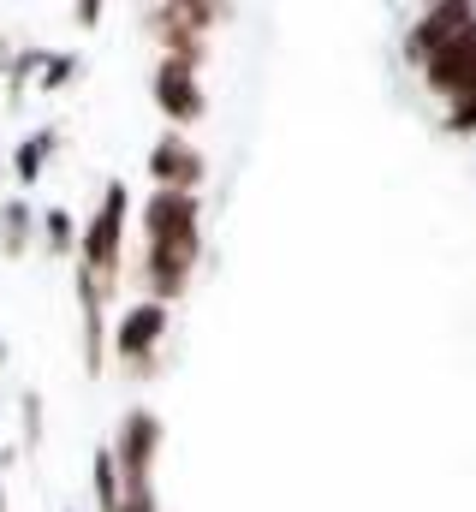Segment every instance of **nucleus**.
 Returning a JSON list of instances; mask_svg holds the SVG:
<instances>
[{
    "instance_id": "1",
    "label": "nucleus",
    "mask_w": 476,
    "mask_h": 512,
    "mask_svg": "<svg viewBox=\"0 0 476 512\" xmlns=\"http://www.w3.org/2000/svg\"><path fill=\"white\" fill-rule=\"evenodd\" d=\"M125 215H131V191H125V179H108L96 221L78 233V268L96 280L102 298H114L119 268H125Z\"/></svg>"
},
{
    "instance_id": "2",
    "label": "nucleus",
    "mask_w": 476,
    "mask_h": 512,
    "mask_svg": "<svg viewBox=\"0 0 476 512\" xmlns=\"http://www.w3.org/2000/svg\"><path fill=\"white\" fill-rule=\"evenodd\" d=\"M161 435H167V429H161V417H155V411H143V405L119 417V435H114V447H108V453H114V465H119V495H125V489H149V471H155Z\"/></svg>"
},
{
    "instance_id": "3",
    "label": "nucleus",
    "mask_w": 476,
    "mask_h": 512,
    "mask_svg": "<svg viewBox=\"0 0 476 512\" xmlns=\"http://www.w3.org/2000/svg\"><path fill=\"white\" fill-rule=\"evenodd\" d=\"M149 96H155V108H161L173 126H197V120L209 114V96H203L191 60H161L155 78H149Z\"/></svg>"
},
{
    "instance_id": "4",
    "label": "nucleus",
    "mask_w": 476,
    "mask_h": 512,
    "mask_svg": "<svg viewBox=\"0 0 476 512\" xmlns=\"http://www.w3.org/2000/svg\"><path fill=\"white\" fill-rule=\"evenodd\" d=\"M197 197L191 191H155L143 203V245H203V227H197Z\"/></svg>"
},
{
    "instance_id": "5",
    "label": "nucleus",
    "mask_w": 476,
    "mask_h": 512,
    "mask_svg": "<svg viewBox=\"0 0 476 512\" xmlns=\"http://www.w3.org/2000/svg\"><path fill=\"white\" fill-rule=\"evenodd\" d=\"M417 66H423V84H429L435 96H447V102L476 96V24L471 30H459L447 48H435V54L417 60Z\"/></svg>"
},
{
    "instance_id": "6",
    "label": "nucleus",
    "mask_w": 476,
    "mask_h": 512,
    "mask_svg": "<svg viewBox=\"0 0 476 512\" xmlns=\"http://www.w3.org/2000/svg\"><path fill=\"white\" fill-rule=\"evenodd\" d=\"M149 179H155V191H191L197 197V185H203V149L185 131H161L149 143Z\"/></svg>"
},
{
    "instance_id": "7",
    "label": "nucleus",
    "mask_w": 476,
    "mask_h": 512,
    "mask_svg": "<svg viewBox=\"0 0 476 512\" xmlns=\"http://www.w3.org/2000/svg\"><path fill=\"white\" fill-rule=\"evenodd\" d=\"M167 304H131L125 316L114 322V352L119 358H131V364H143V358H155V346H161V334H167Z\"/></svg>"
},
{
    "instance_id": "8",
    "label": "nucleus",
    "mask_w": 476,
    "mask_h": 512,
    "mask_svg": "<svg viewBox=\"0 0 476 512\" xmlns=\"http://www.w3.org/2000/svg\"><path fill=\"white\" fill-rule=\"evenodd\" d=\"M476 24V6H465V0H447V6H429L417 24H411V36H405V54L411 60H429L435 48H447L459 30H471Z\"/></svg>"
},
{
    "instance_id": "9",
    "label": "nucleus",
    "mask_w": 476,
    "mask_h": 512,
    "mask_svg": "<svg viewBox=\"0 0 476 512\" xmlns=\"http://www.w3.org/2000/svg\"><path fill=\"white\" fill-rule=\"evenodd\" d=\"M54 149H60V131H54V126L30 131V137H24V143L12 149V161H6V173H12V179H18V185L30 191V185L42 179V167H48V155H54Z\"/></svg>"
},
{
    "instance_id": "10",
    "label": "nucleus",
    "mask_w": 476,
    "mask_h": 512,
    "mask_svg": "<svg viewBox=\"0 0 476 512\" xmlns=\"http://www.w3.org/2000/svg\"><path fill=\"white\" fill-rule=\"evenodd\" d=\"M30 239H36V209H30V197H12V203H0V256H18L30 251Z\"/></svg>"
},
{
    "instance_id": "11",
    "label": "nucleus",
    "mask_w": 476,
    "mask_h": 512,
    "mask_svg": "<svg viewBox=\"0 0 476 512\" xmlns=\"http://www.w3.org/2000/svg\"><path fill=\"white\" fill-rule=\"evenodd\" d=\"M36 221H42V251L48 256H78V221H72V209H42Z\"/></svg>"
},
{
    "instance_id": "12",
    "label": "nucleus",
    "mask_w": 476,
    "mask_h": 512,
    "mask_svg": "<svg viewBox=\"0 0 476 512\" xmlns=\"http://www.w3.org/2000/svg\"><path fill=\"white\" fill-rule=\"evenodd\" d=\"M90 483H96V507L119 512V465H114L108 447H96V459H90Z\"/></svg>"
},
{
    "instance_id": "13",
    "label": "nucleus",
    "mask_w": 476,
    "mask_h": 512,
    "mask_svg": "<svg viewBox=\"0 0 476 512\" xmlns=\"http://www.w3.org/2000/svg\"><path fill=\"white\" fill-rule=\"evenodd\" d=\"M78 72H84V60H78V54H48V60H42V72H36V90H66Z\"/></svg>"
},
{
    "instance_id": "14",
    "label": "nucleus",
    "mask_w": 476,
    "mask_h": 512,
    "mask_svg": "<svg viewBox=\"0 0 476 512\" xmlns=\"http://www.w3.org/2000/svg\"><path fill=\"white\" fill-rule=\"evenodd\" d=\"M18 405H24V411H18V417H24V447L36 453V447H42V393H24Z\"/></svg>"
},
{
    "instance_id": "15",
    "label": "nucleus",
    "mask_w": 476,
    "mask_h": 512,
    "mask_svg": "<svg viewBox=\"0 0 476 512\" xmlns=\"http://www.w3.org/2000/svg\"><path fill=\"white\" fill-rule=\"evenodd\" d=\"M447 131H453V137H471V131H476V96L453 102V114H447Z\"/></svg>"
},
{
    "instance_id": "16",
    "label": "nucleus",
    "mask_w": 476,
    "mask_h": 512,
    "mask_svg": "<svg viewBox=\"0 0 476 512\" xmlns=\"http://www.w3.org/2000/svg\"><path fill=\"white\" fill-rule=\"evenodd\" d=\"M119 512H161L155 507V483H149V489H125V495H119Z\"/></svg>"
},
{
    "instance_id": "17",
    "label": "nucleus",
    "mask_w": 476,
    "mask_h": 512,
    "mask_svg": "<svg viewBox=\"0 0 476 512\" xmlns=\"http://www.w3.org/2000/svg\"><path fill=\"white\" fill-rule=\"evenodd\" d=\"M72 18H78V24H84V30H90V24H96V18H102V0H84V6H72Z\"/></svg>"
},
{
    "instance_id": "18",
    "label": "nucleus",
    "mask_w": 476,
    "mask_h": 512,
    "mask_svg": "<svg viewBox=\"0 0 476 512\" xmlns=\"http://www.w3.org/2000/svg\"><path fill=\"white\" fill-rule=\"evenodd\" d=\"M0 512H6V477H0Z\"/></svg>"
},
{
    "instance_id": "19",
    "label": "nucleus",
    "mask_w": 476,
    "mask_h": 512,
    "mask_svg": "<svg viewBox=\"0 0 476 512\" xmlns=\"http://www.w3.org/2000/svg\"><path fill=\"white\" fill-rule=\"evenodd\" d=\"M0 364H6V340H0Z\"/></svg>"
},
{
    "instance_id": "20",
    "label": "nucleus",
    "mask_w": 476,
    "mask_h": 512,
    "mask_svg": "<svg viewBox=\"0 0 476 512\" xmlns=\"http://www.w3.org/2000/svg\"><path fill=\"white\" fill-rule=\"evenodd\" d=\"M0 173H6V161H0Z\"/></svg>"
}]
</instances>
